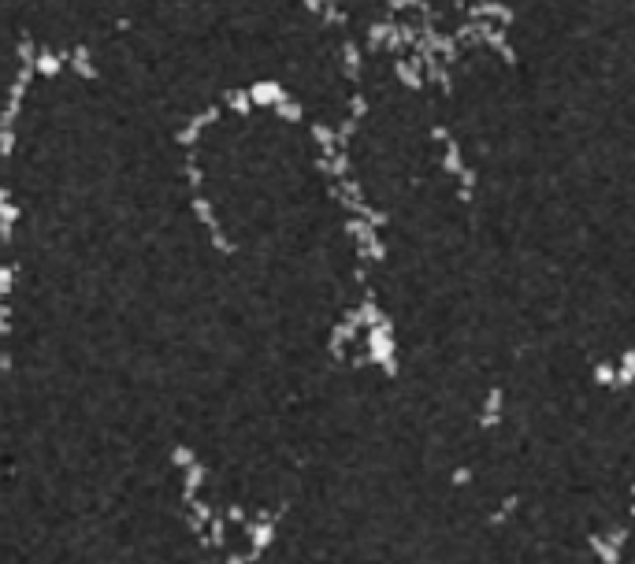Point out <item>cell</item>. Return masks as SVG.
<instances>
[{
	"instance_id": "6da1fadb",
	"label": "cell",
	"mask_w": 635,
	"mask_h": 564,
	"mask_svg": "<svg viewBox=\"0 0 635 564\" xmlns=\"http://www.w3.org/2000/svg\"><path fill=\"white\" fill-rule=\"evenodd\" d=\"M205 483V464H190L186 468V483H182V494H186V502H193L197 497V486Z\"/></svg>"
},
{
	"instance_id": "7a4b0ae2",
	"label": "cell",
	"mask_w": 635,
	"mask_h": 564,
	"mask_svg": "<svg viewBox=\"0 0 635 564\" xmlns=\"http://www.w3.org/2000/svg\"><path fill=\"white\" fill-rule=\"evenodd\" d=\"M271 539V524H264V527H253V550H264Z\"/></svg>"
},
{
	"instance_id": "3957f363",
	"label": "cell",
	"mask_w": 635,
	"mask_h": 564,
	"mask_svg": "<svg viewBox=\"0 0 635 564\" xmlns=\"http://www.w3.org/2000/svg\"><path fill=\"white\" fill-rule=\"evenodd\" d=\"M171 460H175V464H179V468H190V464H197V460H193V453L186 449V445H175Z\"/></svg>"
}]
</instances>
